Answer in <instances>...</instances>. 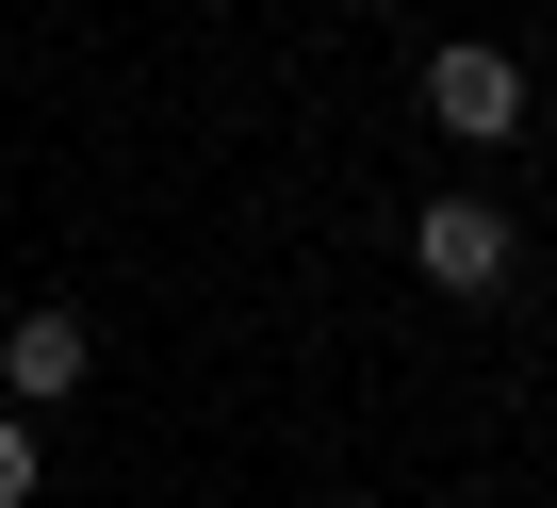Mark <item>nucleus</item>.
I'll use <instances>...</instances> for the list:
<instances>
[{"label": "nucleus", "instance_id": "f257e3e1", "mask_svg": "<svg viewBox=\"0 0 557 508\" xmlns=\"http://www.w3.org/2000/svg\"><path fill=\"white\" fill-rule=\"evenodd\" d=\"M426 132H459V148H524V66H508L492 34L426 50Z\"/></svg>", "mask_w": 557, "mask_h": 508}, {"label": "nucleus", "instance_id": "f03ea898", "mask_svg": "<svg viewBox=\"0 0 557 508\" xmlns=\"http://www.w3.org/2000/svg\"><path fill=\"white\" fill-rule=\"evenodd\" d=\"M410 263H426L443 296H492V280H508V213H492V197H426V213H410Z\"/></svg>", "mask_w": 557, "mask_h": 508}, {"label": "nucleus", "instance_id": "7ed1b4c3", "mask_svg": "<svg viewBox=\"0 0 557 508\" xmlns=\"http://www.w3.org/2000/svg\"><path fill=\"white\" fill-rule=\"evenodd\" d=\"M83 361H99V345H83V312H17V329H0V394H17V410H66V394H83Z\"/></svg>", "mask_w": 557, "mask_h": 508}, {"label": "nucleus", "instance_id": "20e7f679", "mask_svg": "<svg viewBox=\"0 0 557 508\" xmlns=\"http://www.w3.org/2000/svg\"><path fill=\"white\" fill-rule=\"evenodd\" d=\"M0 508H34V426L0 410Z\"/></svg>", "mask_w": 557, "mask_h": 508}]
</instances>
